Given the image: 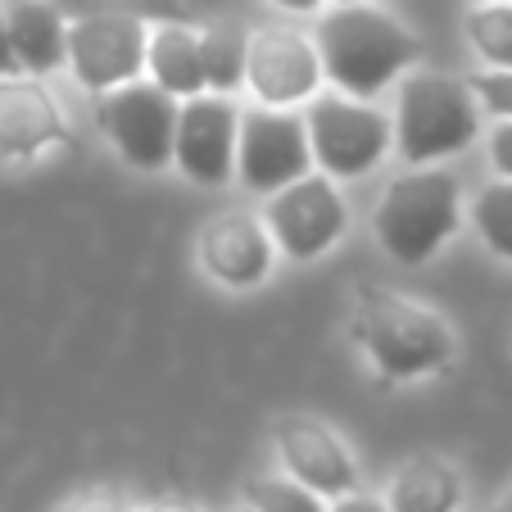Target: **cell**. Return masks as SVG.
Wrapping results in <instances>:
<instances>
[{
    "mask_svg": "<svg viewBox=\"0 0 512 512\" xmlns=\"http://www.w3.org/2000/svg\"><path fill=\"white\" fill-rule=\"evenodd\" d=\"M313 50L322 78L336 82L340 96L372 100L417 64L422 41L381 5H336L318 19Z\"/></svg>",
    "mask_w": 512,
    "mask_h": 512,
    "instance_id": "obj_1",
    "label": "cell"
},
{
    "mask_svg": "<svg viewBox=\"0 0 512 512\" xmlns=\"http://www.w3.org/2000/svg\"><path fill=\"white\" fill-rule=\"evenodd\" d=\"M354 340L386 381H417L449 368L458 354L454 327L435 309L395 290H363L354 304Z\"/></svg>",
    "mask_w": 512,
    "mask_h": 512,
    "instance_id": "obj_2",
    "label": "cell"
},
{
    "mask_svg": "<svg viewBox=\"0 0 512 512\" xmlns=\"http://www.w3.org/2000/svg\"><path fill=\"white\" fill-rule=\"evenodd\" d=\"M395 150L408 168H435L440 159L463 155L481 136V105L463 78L449 73H408L395 100Z\"/></svg>",
    "mask_w": 512,
    "mask_h": 512,
    "instance_id": "obj_3",
    "label": "cell"
},
{
    "mask_svg": "<svg viewBox=\"0 0 512 512\" xmlns=\"http://www.w3.org/2000/svg\"><path fill=\"white\" fill-rule=\"evenodd\" d=\"M377 241L404 268L426 263L463 223V191L449 168H408L377 200Z\"/></svg>",
    "mask_w": 512,
    "mask_h": 512,
    "instance_id": "obj_4",
    "label": "cell"
},
{
    "mask_svg": "<svg viewBox=\"0 0 512 512\" xmlns=\"http://www.w3.org/2000/svg\"><path fill=\"white\" fill-rule=\"evenodd\" d=\"M304 132H309L313 164L322 177H363L395 150L390 136V118L372 109L368 100L349 96H313L309 114H304Z\"/></svg>",
    "mask_w": 512,
    "mask_h": 512,
    "instance_id": "obj_5",
    "label": "cell"
},
{
    "mask_svg": "<svg viewBox=\"0 0 512 512\" xmlns=\"http://www.w3.org/2000/svg\"><path fill=\"white\" fill-rule=\"evenodd\" d=\"M96 123L105 141L132 168L159 173L173 164V136H177V100L164 96L155 82H127V87L96 96Z\"/></svg>",
    "mask_w": 512,
    "mask_h": 512,
    "instance_id": "obj_6",
    "label": "cell"
},
{
    "mask_svg": "<svg viewBox=\"0 0 512 512\" xmlns=\"http://www.w3.org/2000/svg\"><path fill=\"white\" fill-rule=\"evenodd\" d=\"M309 168V132L295 109H245L236 127V173L254 195H277L281 186L309 177Z\"/></svg>",
    "mask_w": 512,
    "mask_h": 512,
    "instance_id": "obj_7",
    "label": "cell"
},
{
    "mask_svg": "<svg viewBox=\"0 0 512 512\" xmlns=\"http://www.w3.org/2000/svg\"><path fill=\"white\" fill-rule=\"evenodd\" d=\"M263 227H268L272 245L281 254H290V259H318L322 250H331L345 236L349 209L331 177L309 173L300 182L281 186L277 195H268Z\"/></svg>",
    "mask_w": 512,
    "mask_h": 512,
    "instance_id": "obj_8",
    "label": "cell"
},
{
    "mask_svg": "<svg viewBox=\"0 0 512 512\" xmlns=\"http://www.w3.org/2000/svg\"><path fill=\"white\" fill-rule=\"evenodd\" d=\"M145 46L150 28L132 19H82L68 23L64 37V64L78 73V82L96 96L141 82L145 73Z\"/></svg>",
    "mask_w": 512,
    "mask_h": 512,
    "instance_id": "obj_9",
    "label": "cell"
},
{
    "mask_svg": "<svg viewBox=\"0 0 512 512\" xmlns=\"http://www.w3.org/2000/svg\"><path fill=\"white\" fill-rule=\"evenodd\" d=\"M245 87L268 109H290L300 100H313L322 87V64H318V50H313V37H304L295 28L250 32Z\"/></svg>",
    "mask_w": 512,
    "mask_h": 512,
    "instance_id": "obj_10",
    "label": "cell"
},
{
    "mask_svg": "<svg viewBox=\"0 0 512 512\" xmlns=\"http://www.w3.org/2000/svg\"><path fill=\"white\" fill-rule=\"evenodd\" d=\"M236 127L241 109L227 96H195L177 105L173 164L200 186H223L236 173Z\"/></svg>",
    "mask_w": 512,
    "mask_h": 512,
    "instance_id": "obj_11",
    "label": "cell"
},
{
    "mask_svg": "<svg viewBox=\"0 0 512 512\" xmlns=\"http://www.w3.org/2000/svg\"><path fill=\"white\" fill-rule=\"evenodd\" d=\"M277 449L290 481H300L318 499H345L358 494V467L349 458L345 440L318 417H281L277 422Z\"/></svg>",
    "mask_w": 512,
    "mask_h": 512,
    "instance_id": "obj_12",
    "label": "cell"
},
{
    "mask_svg": "<svg viewBox=\"0 0 512 512\" xmlns=\"http://www.w3.org/2000/svg\"><path fill=\"white\" fill-rule=\"evenodd\" d=\"M272 259H277V245H272L259 213L227 209L204 223L200 263L213 281H223L232 290H250L272 272Z\"/></svg>",
    "mask_w": 512,
    "mask_h": 512,
    "instance_id": "obj_13",
    "label": "cell"
},
{
    "mask_svg": "<svg viewBox=\"0 0 512 512\" xmlns=\"http://www.w3.org/2000/svg\"><path fill=\"white\" fill-rule=\"evenodd\" d=\"M64 141L59 100L32 78H0V159L28 164Z\"/></svg>",
    "mask_w": 512,
    "mask_h": 512,
    "instance_id": "obj_14",
    "label": "cell"
},
{
    "mask_svg": "<svg viewBox=\"0 0 512 512\" xmlns=\"http://www.w3.org/2000/svg\"><path fill=\"white\" fill-rule=\"evenodd\" d=\"M0 19H5V32H10L14 59H19L23 73L46 78V73L64 68L68 23L50 0H0Z\"/></svg>",
    "mask_w": 512,
    "mask_h": 512,
    "instance_id": "obj_15",
    "label": "cell"
},
{
    "mask_svg": "<svg viewBox=\"0 0 512 512\" xmlns=\"http://www.w3.org/2000/svg\"><path fill=\"white\" fill-rule=\"evenodd\" d=\"M145 68L164 96L182 100L204 96V64H200V28L195 23H159L150 28L145 46Z\"/></svg>",
    "mask_w": 512,
    "mask_h": 512,
    "instance_id": "obj_16",
    "label": "cell"
},
{
    "mask_svg": "<svg viewBox=\"0 0 512 512\" xmlns=\"http://www.w3.org/2000/svg\"><path fill=\"white\" fill-rule=\"evenodd\" d=\"M458 503H463V481L445 458L435 454L408 458L386 494L390 512H458Z\"/></svg>",
    "mask_w": 512,
    "mask_h": 512,
    "instance_id": "obj_17",
    "label": "cell"
},
{
    "mask_svg": "<svg viewBox=\"0 0 512 512\" xmlns=\"http://www.w3.org/2000/svg\"><path fill=\"white\" fill-rule=\"evenodd\" d=\"M245 55H250V32L241 23H209L200 28V64L204 91L209 96H232L245 87Z\"/></svg>",
    "mask_w": 512,
    "mask_h": 512,
    "instance_id": "obj_18",
    "label": "cell"
},
{
    "mask_svg": "<svg viewBox=\"0 0 512 512\" xmlns=\"http://www.w3.org/2000/svg\"><path fill=\"white\" fill-rule=\"evenodd\" d=\"M64 23H82V19H132L145 28L159 23H195V14L186 10V0H50Z\"/></svg>",
    "mask_w": 512,
    "mask_h": 512,
    "instance_id": "obj_19",
    "label": "cell"
},
{
    "mask_svg": "<svg viewBox=\"0 0 512 512\" xmlns=\"http://www.w3.org/2000/svg\"><path fill=\"white\" fill-rule=\"evenodd\" d=\"M467 41L499 73H512V5H472L467 14Z\"/></svg>",
    "mask_w": 512,
    "mask_h": 512,
    "instance_id": "obj_20",
    "label": "cell"
},
{
    "mask_svg": "<svg viewBox=\"0 0 512 512\" xmlns=\"http://www.w3.org/2000/svg\"><path fill=\"white\" fill-rule=\"evenodd\" d=\"M472 223L494 254L512 263V182H490L472 200Z\"/></svg>",
    "mask_w": 512,
    "mask_h": 512,
    "instance_id": "obj_21",
    "label": "cell"
},
{
    "mask_svg": "<svg viewBox=\"0 0 512 512\" xmlns=\"http://www.w3.org/2000/svg\"><path fill=\"white\" fill-rule=\"evenodd\" d=\"M245 508L250 512H327V499L304 490L290 476H254L245 481Z\"/></svg>",
    "mask_w": 512,
    "mask_h": 512,
    "instance_id": "obj_22",
    "label": "cell"
},
{
    "mask_svg": "<svg viewBox=\"0 0 512 512\" xmlns=\"http://www.w3.org/2000/svg\"><path fill=\"white\" fill-rule=\"evenodd\" d=\"M467 91L476 96V105H481L485 114H494L499 123H512V73H499V68L472 73V78H467Z\"/></svg>",
    "mask_w": 512,
    "mask_h": 512,
    "instance_id": "obj_23",
    "label": "cell"
},
{
    "mask_svg": "<svg viewBox=\"0 0 512 512\" xmlns=\"http://www.w3.org/2000/svg\"><path fill=\"white\" fill-rule=\"evenodd\" d=\"M55 512H132V508H127V499H118V494H109V490H87V494H78V499L59 503Z\"/></svg>",
    "mask_w": 512,
    "mask_h": 512,
    "instance_id": "obj_24",
    "label": "cell"
},
{
    "mask_svg": "<svg viewBox=\"0 0 512 512\" xmlns=\"http://www.w3.org/2000/svg\"><path fill=\"white\" fill-rule=\"evenodd\" d=\"M490 164L503 182H512V123L490 127Z\"/></svg>",
    "mask_w": 512,
    "mask_h": 512,
    "instance_id": "obj_25",
    "label": "cell"
},
{
    "mask_svg": "<svg viewBox=\"0 0 512 512\" xmlns=\"http://www.w3.org/2000/svg\"><path fill=\"white\" fill-rule=\"evenodd\" d=\"M327 512H390L381 499H372V494H345V499H336Z\"/></svg>",
    "mask_w": 512,
    "mask_h": 512,
    "instance_id": "obj_26",
    "label": "cell"
},
{
    "mask_svg": "<svg viewBox=\"0 0 512 512\" xmlns=\"http://www.w3.org/2000/svg\"><path fill=\"white\" fill-rule=\"evenodd\" d=\"M0 78H23V68L10 46V32H5V19H0Z\"/></svg>",
    "mask_w": 512,
    "mask_h": 512,
    "instance_id": "obj_27",
    "label": "cell"
},
{
    "mask_svg": "<svg viewBox=\"0 0 512 512\" xmlns=\"http://www.w3.org/2000/svg\"><path fill=\"white\" fill-rule=\"evenodd\" d=\"M277 10H286V14H318L327 0H272Z\"/></svg>",
    "mask_w": 512,
    "mask_h": 512,
    "instance_id": "obj_28",
    "label": "cell"
},
{
    "mask_svg": "<svg viewBox=\"0 0 512 512\" xmlns=\"http://www.w3.org/2000/svg\"><path fill=\"white\" fill-rule=\"evenodd\" d=\"M145 512H200L195 503H182V499H164V503H150Z\"/></svg>",
    "mask_w": 512,
    "mask_h": 512,
    "instance_id": "obj_29",
    "label": "cell"
},
{
    "mask_svg": "<svg viewBox=\"0 0 512 512\" xmlns=\"http://www.w3.org/2000/svg\"><path fill=\"white\" fill-rule=\"evenodd\" d=\"M494 512H512V490L503 494V499H499V508H494Z\"/></svg>",
    "mask_w": 512,
    "mask_h": 512,
    "instance_id": "obj_30",
    "label": "cell"
},
{
    "mask_svg": "<svg viewBox=\"0 0 512 512\" xmlns=\"http://www.w3.org/2000/svg\"><path fill=\"white\" fill-rule=\"evenodd\" d=\"M340 5H372V0H340Z\"/></svg>",
    "mask_w": 512,
    "mask_h": 512,
    "instance_id": "obj_31",
    "label": "cell"
},
{
    "mask_svg": "<svg viewBox=\"0 0 512 512\" xmlns=\"http://www.w3.org/2000/svg\"><path fill=\"white\" fill-rule=\"evenodd\" d=\"M481 5H512V0H481Z\"/></svg>",
    "mask_w": 512,
    "mask_h": 512,
    "instance_id": "obj_32",
    "label": "cell"
},
{
    "mask_svg": "<svg viewBox=\"0 0 512 512\" xmlns=\"http://www.w3.org/2000/svg\"><path fill=\"white\" fill-rule=\"evenodd\" d=\"M232 512H250V508H232Z\"/></svg>",
    "mask_w": 512,
    "mask_h": 512,
    "instance_id": "obj_33",
    "label": "cell"
}]
</instances>
